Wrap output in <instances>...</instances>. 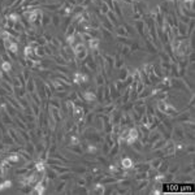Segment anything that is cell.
I'll use <instances>...</instances> for the list:
<instances>
[{"instance_id": "1", "label": "cell", "mask_w": 195, "mask_h": 195, "mask_svg": "<svg viewBox=\"0 0 195 195\" xmlns=\"http://www.w3.org/2000/svg\"><path fill=\"white\" fill-rule=\"evenodd\" d=\"M139 138V131L136 128H130L128 129V135H126V139H125V143L129 144V146H133L136 140H138Z\"/></svg>"}, {"instance_id": "2", "label": "cell", "mask_w": 195, "mask_h": 195, "mask_svg": "<svg viewBox=\"0 0 195 195\" xmlns=\"http://www.w3.org/2000/svg\"><path fill=\"white\" fill-rule=\"evenodd\" d=\"M46 189H47V186L44 185V182L42 181V179H39V181L34 185V187H33V190L30 193H33V194H38V195H42V194H44L46 193Z\"/></svg>"}, {"instance_id": "3", "label": "cell", "mask_w": 195, "mask_h": 195, "mask_svg": "<svg viewBox=\"0 0 195 195\" xmlns=\"http://www.w3.org/2000/svg\"><path fill=\"white\" fill-rule=\"evenodd\" d=\"M121 168H122L124 170H130V169H133L134 168V163H133V160H131L130 158H128V156H124L122 159H121Z\"/></svg>"}, {"instance_id": "4", "label": "cell", "mask_w": 195, "mask_h": 195, "mask_svg": "<svg viewBox=\"0 0 195 195\" xmlns=\"http://www.w3.org/2000/svg\"><path fill=\"white\" fill-rule=\"evenodd\" d=\"M34 169L37 170L38 173H44L46 170H47V161L46 160H43V159H39L38 161L34 164Z\"/></svg>"}, {"instance_id": "5", "label": "cell", "mask_w": 195, "mask_h": 195, "mask_svg": "<svg viewBox=\"0 0 195 195\" xmlns=\"http://www.w3.org/2000/svg\"><path fill=\"white\" fill-rule=\"evenodd\" d=\"M82 99H83V101H86V103H94V101H96V94L94 91H85L83 95H82Z\"/></svg>"}, {"instance_id": "6", "label": "cell", "mask_w": 195, "mask_h": 195, "mask_svg": "<svg viewBox=\"0 0 195 195\" xmlns=\"http://www.w3.org/2000/svg\"><path fill=\"white\" fill-rule=\"evenodd\" d=\"M26 91L29 92V94H33V92L37 91V87H35V80H34V77H30L29 80L26 81Z\"/></svg>"}, {"instance_id": "7", "label": "cell", "mask_w": 195, "mask_h": 195, "mask_svg": "<svg viewBox=\"0 0 195 195\" xmlns=\"http://www.w3.org/2000/svg\"><path fill=\"white\" fill-rule=\"evenodd\" d=\"M89 48L91 51H99V46H100V39L95 37V38H91L89 42Z\"/></svg>"}, {"instance_id": "8", "label": "cell", "mask_w": 195, "mask_h": 195, "mask_svg": "<svg viewBox=\"0 0 195 195\" xmlns=\"http://www.w3.org/2000/svg\"><path fill=\"white\" fill-rule=\"evenodd\" d=\"M0 69H2L4 73H11L13 66H12V61H8V60H3L0 61Z\"/></svg>"}, {"instance_id": "9", "label": "cell", "mask_w": 195, "mask_h": 195, "mask_svg": "<svg viewBox=\"0 0 195 195\" xmlns=\"http://www.w3.org/2000/svg\"><path fill=\"white\" fill-rule=\"evenodd\" d=\"M7 20L12 23H18L20 21H21V16H20L18 12H11V13L7 14Z\"/></svg>"}, {"instance_id": "10", "label": "cell", "mask_w": 195, "mask_h": 195, "mask_svg": "<svg viewBox=\"0 0 195 195\" xmlns=\"http://www.w3.org/2000/svg\"><path fill=\"white\" fill-rule=\"evenodd\" d=\"M34 56L38 57V58L44 57V56H46L44 47H43V46H37V47H34Z\"/></svg>"}, {"instance_id": "11", "label": "cell", "mask_w": 195, "mask_h": 195, "mask_svg": "<svg viewBox=\"0 0 195 195\" xmlns=\"http://www.w3.org/2000/svg\"><path fill=\"white\" fill-rule=\"evenodd\" d=\"M72 113L74 117H80V116H83L85 115V109H83V107L80 105V104H76V107L72 109Z\"/></svg>"}, {"instance_id": "12", "label": "cell", "mask_w": 195, "mask_h": 195, "mask_svg": "<svg viewBox=\"0 0 195 195\" xmlns=\"http://www.w3.org/2000/svg\"><path fill=\"white\" fill-rule=\"evenodd\" d=\"M22 55H23V57H33L34 56V47H31L30 44H26L23 47Z\"/></svg>"}, {"instance_id": "13", "label": "cell", "mask_w": 195, "mask_h": 195, "mask_svg": "<svg viewBox=\"0 0 195 195\" xmlns=\"http://www.w3.org/2000/svg\"><path fill=\"white\" fill-rule=\"evenodd\" d=\"M77 42V37H76V34H66L65 35V43L69 47H72L74 43Z\"/></svg>"}, {"instance_id": "14", "label": "cell", "mask_w": 195, "mask_h": 195, "mask_svg": "<svg viewBox=\"0 0 195 195\" xmlns=\"http://www.w3.org/2000/svg\"><path fill=\"white\" fill-rule=\"evenodd\" d=\"M7 160L9 163H18L20 161V154L18 152H11L7 155Z\"/></svg>"}, {"instance_id": "15", "label": "cell", "mask_w": 195, "mask_h": 195, "mask_svg": "<svg viewBox=\"0 0 195 195\" xmlns=\"http://www.w3.org/2000/svg\"><path fill=\"white\" fill-rule=\"evenodd\" d=\"M117 37H125V38H129L130 37V34L128 33V29H126L125 26H119L117 27Z\"/></svg>"}, {"instance_id": "16", "label": "cell", "mask_w": 195, "mask_h": 195, "mask_svg": "<svg viewBox=\"0 0 195 195\" xmlns=\"http://www.w3.org/2000/svg\"><path fill=\"white\" fill-rule=\"evenodd\" d=\"M41 23L43 27H47L51 23V14H46L43 13V16L41 17Z\"/></svg>"}, {"instance_id": "17", "label": "cell", "mask_w": 195, "mask_h": 195, "mask_svg": "<svg viewBox=\"0 0 195 195\" xmlns=\"http://www.w3.org/2000/svg\"><path fill=\"white\" fill-rule=\"evenodd\" d=\"M105 17L109 20V22H111L113 26H117V16L115 14V12H113V11H109L108 13L105 14Z\"/></svg>"}, {"instance_id": "18", "label": "cell", "mask_w": 195, "mask_h": 195, "mask_svg": "<svg viewBox=\"0 0 195 195\" xmlns=\"http://www.w3.org/2000/svg\"><path fill=\"white\" fill-rule=\"evenodd\" d=\"M92 187H94V193L104 194V191H105V185H104V183H101V182H98V183H95Z\"/></svg>"}, {"instance_id": "19", "label": "cell", "mask_w": 195, "mask_h": 195, "mask_svg": "<svg viewBox=\"0 0 195 195\" xmlns=\"http://www.w3.org/2000/svg\"><path fill=\"white\" fill-rule=\"evenodd\" d=\"M51 22H52V25L55 26L56 29H58V27H60V16H58L57 13L51 14Z\"/></svg>"}, {"instance_id": "20", "label": "cell", "mask_w": 195, "mask_h": 195, "mask_svg": "<svg viewBox=\"0 0 195 195\" xmlns=\"http://www.w3.org/2000/svg\"><path fill=\"white\" fill-rule=\"evenodd\" d=\"M80 143H81L80 136H78L77 134H72V135H70V144H69V146L77 147V146H80Z\"/></svg>"}, {"instance_id": "21", "label": "cell", "mask_w": 195, "mask_h": 195, "mask_svg": "<svg viewBox=\"0 0 195 195\" xmlns=\"http://www.w3.org/2000/svg\"><path fill=\"white\" fill-rule=\"evenodd\" d=\"M86 152L90 154V155H95L98 152V146L94 144V143H89L86 147Z\"/></svg>"}, {"instance_id": "22", "label": "cell", "mask_w": 195, "mask_h": 195, "mask_svg": "<svg viewBox=\"0 0 195 195\" xmlns=\"http://www.w3.org/2000/svg\"><path fill=\"white\" fill-rule=\"evenodd\" d=\"M13 186V182L11 181V179H4V181L0 183V191L2 190H7V189H11Z\"/></svg>"}, {"instance_id": "23", "label": "cell", "mask_w": 195, "mask_h": 195, "mask_svg": "<svg viewBox=\"0 0 195 195\" xmlns=\"http://www.w3.org/2000/svg\"><path fill=\"white\" fill-rule=\"evenodd\" d=\"M5 99H7L8 101H11V104H12V107H13V108H16V109H20V108H21V105L18 104V100H16L13 96L5 95Z\"/></svg>"}, {"instance_id": "24", "label": "cell", "mask_w": 195, "mask_h": 195, "mask_svg": "<svg viewBox=\"0 0 195 195\" xmlns=\"http://www.w3.org/2000/svg\"><path fill=\"white\" fill-rule=\"evenodd\" d=\"M122 66H124V60L119 55H116L115 56V68L116 69H121Z\"/></svg>"}, {"instance_id": "25", "label": "cell", "mask_w": 195, "mask_h": 195, "mask_svg": "<svg viewBox=\"0 0 195 195\" xmlns=\"http://www.w3.org/2000/svg\"><path fill=\"white\" fill-rule=\"evenodd\" d=\"M8 131H9V134H11V136H12V138L14 139V143H16V144H22L21 139H20L18 136H17V134H16V131H14L13 129H11V128L8 129Z\"/></svg>"}, {"instance_id": "26", "label": "cell", "mask_w": 195, "mask_h": 195, "mask_svg": "<svg viewBox=\"0 0 195 195\" xmlns=\"http://www.w3.org/2000/svg\"><path fill=\"white\" fill-rule=\"evenodd\" d=\"M182 5L187 9V11H194V0H183Z\"/></svg>"}, {"instance_id": "27", "label": "cell", "mask_w": 195, "mask_h": 195, "mask_svg": "<svg viewBox=\"0 0 195 195\" xmlns=\"http://www.w3.org/2000/svg\"><path fill=\"white\" fill-rule=\"evenodd\" d=\"M95 82L98 86H103L104 85V76L101 74V73H98L95 76Z\"/></svg>"}, {"instance_id": "28", "label": "cell", "mask_w": 195, "mask_h": 195, "mask_svg": "<svg viewBox=\"0 0 195 195\" xmlns=\"http://www.w3.org/2000/svg\"><path fill=\"white\" fill-rule=\"evenodd\" d=\"M81 72H76L74 74H73V83L74 85H81Z\"/></svg>"}, {"instance_id": "29", "label": "cell", "mask_w": 195, "mask_h": 195, "mask_svg": "<svg viewBox=\"0 0 195 195\" xmlns=\"http://www.w3.org/2000/svg\"><path fill=\"white\" fill-rule=\"evenodd\" d=\"M99 11H100V12H101V13H103L104 16H105V14L108 13V12L111 11V9H109V5H108V4H107V3H104V2H103V3L100 4V9H99Z\"/></svg>"}, {"instance_id": "30", "label": "cell", "mask_w": 195, "mask_h": 195, "mask_svg": "<svg viewBox=\"0 0 195 195\" xmlns=\"http://www.w3.org/2000/svg\"><path fill=\"white\" fill-rule=\"evenodd\" d=\"M2 86H3L4 89H5V90H7L8 92H11V94H13V90H14V87H13L12 85H9L7 81H4V80H3V81H2Z\"/></svg>"}, {"instance_id": "31", "label": "cell", "mask_w": 195, "mask_h": 195, "mask_svg": "<svg viewBox=\"0 0 195 195\" xmlns=\"http://www.w3.org/2000/svg\"><path fill=\"white\" fill-rule=\"evenodd\" d=\"M160 164H161V160H160V159H155V160H152V161L150 163V167L152 168V169L158 170V168L160 167Z\"/></svg>"}, {"instance_id": "32", "label": "cell", "mask_w": 195, "mask_h": 195, "mask_svg": "<svg viewBox=\"0 0 195 195\" xmlns=\"http://www.w3.org/2000/svg\"><path fill=\"white\" fill-rule=\"evenodd\" d=\"M108 170H109V173H112V174H116V173H119V167H117L116 164H109L108 165Z\"/></svg>"}, {"instance_id": "33", "label": "cell", "mask_w": 195, "mask_h": 195, "mask_svg": "<svg viewBox=\"0 0 195 195\" xmlns=\"http://www.w3.org/2000/svg\"><path fill=\"white\" fill-rule=\"evenodd\" d=\"M65 185H66V183H65V181H62V182L58 183L57 186H56V193H62V191H64Z\"/></svg>"}, {"instance_id": "34", "label": "cell", "mask_w": 195, "mask_h": 195, "mask_svg": "<svg viewBox=\"0 0 195 195\" xmlns=\"http://www.w3.org/2000/svg\"><path fill=\"white\" fill-rule=\"evenodd\" d=\"M55 69L57 70V72H60V73H64V74H68V73H69V69H68L66 66H55Z\"/></svg>"}, {"instance_id": "35", "label": "cell", "mask_w": 195, "mask_h": 195, "mask_svg": "<svg viewBox=\"0 0 195 195\" xmlns=\"http://www.w3.org/2000/svg\"><path fill=\"white\" fill-rule=\"evenodd\" d=\"M163 85L164 86H172V78L170 77H164L163 78Z\"/></svg>"}, {"instance_id": "36", "label": "cell", "mask_w": 195, "mask_h": 195, "mask_svg": "<svg viewBox=\"0 0 195 195\" xmlns=\"http://www.w3.org/2000/svg\"><path fill=\"white\" fill-rule=\"evenodd\" d=\"M50 103H51V107H56V108L60 109L61 107H60V101H58V99H53V100H50Z\"/></svg>"}, {"instance_id": "37", "label": "cell", "mask_w": 195, "mask_h": 195, "mask_svg": "<svg viewBox=\"0 0 195 195\" xmlns=\"http://www.w3.org/2000/svg\"><path fill=\"white\" fill-rule=\"evenodd\" d=\"M20 134H21L22 136H23V139H25V140H27V142H29V140H30V138H29V135H27V133H26V131L25 130H20Z\"/></svg>"}, {"instance_id": "38", "label": "cell", "mask_w": 195, "mask_h": 195, "mask_svg": "<svg viewBox=\"0 0 195 195\" xmlns=\"http://www.w3.org/2000/svg\"><path fill=\"white\" fill-rule=\"evenodd\" d=\"M27 146H29V147L26 148V150H27V152L30 154V155H31V154H34V146H33V144H30V143H29Z\"/></svg>"}, {"instance_id": "39", "label": "cell", "mask_w": 195, "mask_h": 195, "mask_svg": "<svg viewBox=\"0 0 195 195\" xmlns=\"http://www.w3.org/2000/svg\"><path fill=\"white\" fill-rule=\"evenodd\" d=\"M174 147H176V150H178V151H179V150H183V148H185V144L178 143L177 146H174Z\"/></svg>"}, {"instance_id": "40", "label": "cell", "mask_w": 195, "mask_h": 195, "mask_svg": "<svg viewBox=\"0 0 195 195\" xmlns=\"http://www.w3.org/2000/svg\"><path fill=\"white\" fill-rule=\"evenodd\" d=\"M91 172L94 173V174H95V173H99V172H100V168H99V167H95V168L91 169Z\"/></svg>"}, {"instance_id": "41", "label": "cell", "mask_w": 195, "mask_h": 195, "mask_svg": "<svg viewBox=\"0 0 195 195\" xmlns=\"http://www.w3.org/2000/svg\"><path fill=\"white\" fill-rule=\"evenodd\" d=\"M4 74H5V73H4L2 69H0V81H3V80H4Z\"/></svg>"}, {"instance_id": "42", "label": "cell", "mask_w": 195, "mask_h": 195, "mask_svg": "<svg viewBox=\"0 0 195 195\" xmlns=\"http://www.w3.org/2000/svg\"><path fill=\"white\" fill-rule=\"evenodd\" d=\"M152 194H161V191H160V190H158V189H154V190H152Z\"/></svg>"}, {"instance_id": "43", "label": "cell", "mask_w": 195, "mask_h": 195, "mask_svg": "<svg viewBox=\"0 0 195 195\" xmlns=\"http://www.w3.org/2000/svg\"><path fill=\"white\" fill-rule=\"evenodd\" d=\"M3 146H5V144H3V143H0V151H2V150H4V147H3Z\"/></svg>"}]
</instances>
